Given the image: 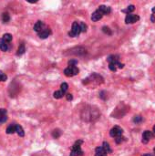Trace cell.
Listing matches in <instances>:
<instances>
[{
  "instance_id": "1",
  "label": "cell",
  "mask_w": 155,
  "mask_h": 156,
  "mask_svg": "<svg viewBox=\"0 0 155 156\" xmlns=\"http://www.w3.org/2000/svg\"><path fill=\"white\" fill-rule=\"evenodd\" d=\"M100 112L98 111L97 109L96 110H93V109H90V110H85L84 111V115H82V119L85 120V121H93L97 120L99 117H100Z\"/></svg>"
},
{
  "instance_id": "2",
  "label": "cell",
  "mask_w": 155,
  "mask_h": 156,
  "mask_svg": "<svg viewBox=\"0 0 155 156\" xmlns=\"http://www.w3.org/2000/svg\"><path fill=\"white\" fill-rule=\"evenodd\" d=\"M103 78L101 77L100 75H99V74H96V73H94V74H92V75L90 76V78L86 79V80H84V81H83V83L84 84H89V83H95V84H101L103 82Z\"/></svg>"
},
{
  "instance_id": "3",
  "label": "cell",
  "mask_w": 155,
  "mask_h": 156,
  "mask_svg": "<svg viewBox=\"0 0 155 156\" xmlns=\"http://www.w3.org/2000/svg\"><path fill=\"white\" fill-rule=\"evenodd\" d=\"M83 143V141L81 140H79L74 143V145L72 146V150H71V152H70L69 156H81L83 154V151L81 150V147L80 145Z\"/></svg>"
},
{
  "instance_id": "4",
  "label": "cell",
  "mask_w": 155,
  "mask_h": 156,
  "mask_svg": "<svg viewBox=\"0 0 155 156\" xmlns=\"http://www.w3.org/2000/svg\"><path fill=\"white\" fill-rule=\"evenodd\" d=\"M81 32V29H80V26L78 22H74L72 24V28H71V31L68 32V35L71 38H75L77 36H79Z\"/></svg>"
},
{
  "instance_id": "5",
  "label": "cell",
  "mask_w": 155,
  "mask_h": 156,
  "mask_svg": "<svg viewBox=\"0 0 155 156\" xmlns=\"http://www.w3.org/2000/svg\"><path fill=\"white\" fill-rule=\"evenodd\" d=\"M123 133V131L122 129L120 128L119 126H115V127H113L110 131V135L113 138H117L119 136H122Z\"/></svg>"
},
{
  "instance_id": "6",
  "label": "cell",
  "mask_w": 155,
  "mask_h": 156,
  "mask_svg": "<svg viewBox=\"0 0 155 156\" xmlns=\"http://www.w3.org/2000/svg\"><path fill=\"white\" fill-rule=\"evenodd\" d=\"M139 19H140L139 16L132 15V14H127L126 18H125V22H126V24H133V23L137 22Z\"/></svg>"
},
{
  "instance_id": "7",
  "label": "cell",
  "mask_w": 155,
  "mask_h": 156,
  "mask_svg": "<svg viewBox=\"0 0 155 156\" xmlns=\"http://www.w3.org/2000/svg\"><path fill=\"white\" fill-rule=\"evenodd\" d=\"M153 137V133L150 131H145L142 134V142L143 143H148L149 141Z\"/></svg>"
},
{
  "instance_id": "8",
  "label": "cell",
  "mask_w": 155,
  "mask_h": 156,
  "mask_svg": "<svg viewBox=\"0 0 155 156\" xmlns=\"http://www.w3.org/2000/svg\"><path fill=\"white\" fill-rule=\"evenodd\" d=\"M102 17H103V14L100 12L99 9H98V10H96L95 12L91 15V20L94 21V22H96V21L100 20V19L102 18Z\"/></svg>"
},
{
  "instance_id": "9",
  "label": "cell",
  "mask_w": 155,
  "mask_h": 156,
  "mask_svg": "<svg viewBox=\"0 0 155 156\" xmlns=\"http://www.w3.org/2000/svg\"><path fill=\"white\" fill-rule=\"evenodd\" d=\"M44 29V23L42 22V21H38V22L36 23L35 26H34V30L36 31V32H41V31Z\"/></svg>"
},
{
  "instance_id": "10",
  "label": "cell",
  "mask_w": 155,
  "mask_h": 156,
  "mask_svg": "<svg viewBox=\"0 0 155 156\" xmlns=\"http://www.w3.org/2000/svg\"><path fill=\"white\" fill-rule=\"evenodd\" d=\"M50 30L48 29V28H44L41 32H39L38 33V36H39V38H48V36L50 35Z\"/></svg>"
},
{
  "instance_id": "11",
  "label": "cell",
  "mask_w": 155,
  "mask_h": 156,
  "mask_svg": "<svg viewBox=\"0 0 155 156\" xmlns=\"http://www.w3.org/2000/svg\"><path fill=\"white\" fill-rule=\"evenodd\" d=\"M107 152L104 151V149L101 147H97L95 150V156H107Z\"/></svg>"
},
{
  "instance_id": "12",
  "label": "cell",
  "mask_w": 155,
  "mask_h": 156,
  "mask_svg": "<svg viewBox=\"0 0 155 156\" xmlns=\"http://www.w3.org/2000/svg\"><path fill=\"white\" fill-rule=\"evenodd\" d=\"M99 10L100 11V12L102 13L103 15H108V14H110V8H109V7H106V6H100V8H99Z\"/></svg>"
},
{
  "instance_id": "13",
  "label": "cell",
  "mask_w": 155,
  "mask_h": 156,
  "mask_svg": "<svg viewBox=\"0 0 155 156\" xmlns=\"http://www.w3.org/2000/svg\"><path fill=\"white\" fill-rule=\"evenodd\" d=\"M0 49L2 51H7L8 49V43L5 42L3 39H0Z\"/></svg>"
},
{
  "instance_id": "14",
  "label": "cell",
  "mask_w": 155,
  "mask_h": 156,
  "mask_svg": "<svg viewBox=\"0 0 155 156\" xmlns=\"http://www.w3.org/2000/svg\"><path fill=\"white\" fill-rule=\"evenodd\" d=\"M16 132L20 136V137H23L25 135V131L23 130V128L20 125H16Z\"/></svg>"
},
{
  "instance_id": "15",
  "label": "cell",
  "mask_w": 155,
  "mask_h": 156,
  "mask_svg": "<svg viewBox=\"0 0 155 156\" xmlns=\"http://www.w3.org/2000/svg\"><path fill=\"white\" fill-rule=\"evenodd\" d=\"M14 132H16V125L15 124H11V125H9L8 128H7V133L12 134V133H14Z\"/></svg>"
},
{
  "instance_id": "16",
  "label": "cell",
  "mask_w": 155,
  "mask_h": 156,
  "mask_svg": "<svg viewBox=\"0 0 155 156\" xmlns=\"http://www.w3.org/2000/svg\"><path fill=\"white\" fill-rule=\"evenodd\" d=\"M12 38H13V37H12V35L11 34H8V33H7V34H5V35L3 36V38H2V39L5 42H7V43H9L10 41L12 40Z\"/></svg>"
},
{
  "instance_id": "17",
  "label": "cell",
  "mask_w": 155,
  "mask_h": 156,
  "mask_svg": "<svg viewBox=\"0 0 155 156\" xmlns=\"http://www.w3.org/2000/svg\"><path fill=\"white\" fill-rule=\"evenodd\" d=\"M102 148L104 149V151H105L107 153H110V152H111V149H110V144L108 143L107 141H104V142H103Z\"/></svg>"
},
{
  "instance_id": "18",
  "label": "cell",
  "mask_w": 155,
  "mask_h": 156,
  "mask_svg": "<svg viewBox=\"0 0 155 156\" xmlns=\"http://www.w3.org/2000/svg\"><path fill=\"white\" fill-rule=\"evenodd\" d=\"M26 51V48H25V45L24 44H21L19 46V48L18 49V52H17V55L18 56H21L22 54H24Z\"/></svg>"
},
{
  "instance_id": "19",
  "label": "cell",
  "mask_w": 155,
  "mask_h": 156,
  "mask_svg": "<svg viewBox=\"0 0 155 156\" xmlns=\"http://www.w3.org/2000/svg\"><path fill=\"white\" fill-rule=\"evenodd\" d=\"M2 20L4 23H8L10 20V16L8 13H3L2 14Z\"/></svg>"
},
{
  "instance_id": "20",
  "label": "cell",
  "mask_w": 155,
  "mask_h": 156,
  "mask_svg": "<svg viewBox=\"0 0 155 156\" xmlns=\"http://www.w3.org/2000/svg\"><path fill=\"white\" fill-rule=\"evenodd\" d=\"M64 92L61 91H55L54 92V94H53V96H54V98L55 99H61L64 96Z\"/></svg>"
},
{
  "instance_id": "21",
  "label": "cell",
  "mask_w": 155,
  "mask_h": 156,
  "mask_svg": "<svg viewBox=\"0 0 155 156\" xmlns=\"http://www.w3.org/2000/svg\"><path fill=\"white\" fill-rule=\"evenodd\" d=\"M60 135H61V131H60V130H54V131H52V136H53V138H55V139H58L60 137Z\"/></svg>"
},
{
  "instance_id": "22",
  "label": "cell",
  "mask_w": 155,
  "mask_h": 156,
  "mask_svg": "<svg viewBox=\"0 0 155 156\" xmlns=\"http://www.w3.org/2000/svg\"><path fill=\"white\" fill-rule=\"evenodd\" d=\"M64 74H65L67 77H72V76H74L72 73V70H71V68H70L69 67L64 69Z\"/></svg>"
},
{
  "instance_id": "23",
  "label": "cell",
  "mask_w": 155,
  "mask_h": 156,
  "mask_svg": "<svg viewBox=\"0 0 155 156\" xmlns=\"http://www.w3.org/2000/svg\"><path fill=\"white\" fill-rule=\"evenodd\" d=\"M133 121L135 122V123H140V122H141L142 121V117L140 115H137L135 116L134 118H133Z\"/></svg>"
},
{
  "instance_id": "24",
  "label": "cell",
  "mask_w": 155,
  "mask_h": 156,
  "mask_svg": "<svg viewBox=\"0 0 155 156\" xmlns=\"http://www.w3.org/2000/svg\"><path fill=\"white\" fill-rule=\"evenodd\" d=\"M134 9H135V7H134L133 5H130V6H129V7H128L126 10H123V12H128V14H130V12L134 11Z\"/></svg>"
},
{
  "instance_id": "25",
  "label": "cell",
  "mask_w": 155,
  "mask_h": 156,
  "mask_svg": "<svg viewBox=\"0 0 155 156\" xmlns=\"http://www.w3.org/2000/svg\"><path fill=\"white\" fill-rule=\"evenodd\" d=\"M60 88H61V91H63V92L65 93L66 91H68V84H67V83H65V82H64V83L61 84V86H60Z\"/></svg>"
},
{
  "instance_id": "26",
  "label": "cell",
  "mask_w": 155,
  "mask_h": 156,
  "mask_svg": "<svg viewBox=\"0 0 155 156\" xmlns=\"http://www.w3.org/2000/svg\"><path fill=\"white\" fill-rule=\"evenodd\" d=\"M102 31L104 33H106V34H108V35H111V34H112V32H111V30L110 29V28H108V27H103Z\"/></svg>"
},
{
  "instance_id": "27",
  "label": "cell",
  "mask_w": 155,
  "mask_h": 156,
  "mask_svg": "<svg viewBox=\"0 0 155 156\" xmlns=\"http://www.w3.org/2000/svg\"><path fill=\"white\" fill-rule=\"evenodd\" d=\"M80 29H81V32H86L87 31V26H86V24H84V23H80Z\"/></svg>"
},
{
  "instance_id": "28",
  "label": "cell",
  "mask_w": 155,
  "mask_h": 156,
  "mask_svg": "<svg viewBox=\"0 0 155 156\" xmlns=\"http://www.w3.org/2000/svg\"><path fill=\"white\" fill-rule=\"evenodd\" d=\"M124 140H125V138L122 137V136H119V137L115 138V141L117 142V143H120V142H122Z\"/></svg>"
},
{
  "instance_id": "29",
  "label": "cell",
  "mask_w": 155,
  "mask_h": 156,
  "mask_svg": "<svg viewBox=\"0 0 155 156\" xmlns=\"http://www.w3.org/2000/svg\"><path fill=\"white\" fill-rule=\"evenodd\" d=\"M70 68H71V70H72V73L73 75H77L78 73H79V68H77V67H69Z\"/></svg>"
},
{
  "instance_id": "30",
  "label": "cell",
  "mask_w": 155,
  "mask_h": 156,
  "mask_svg": "<svg viewBox=\"0 0 155 156\" xmlns=\"http://www.w3.org/2000/svg\"><path fill=\"white\" fill-rule=\"evenodd\" d=\"M78 64V61L77 60H69L68 61V65L69 67H76V65Z\"/></svg>"
},
{
  "instance_id": "31",
  "label": "cell",
  "mask_w": 155,
  "mask_h": 156,
  "mask_svg": "<svg viewBox=\"0 0 155 156\" xmlns=\"http://www.w3.org/2000/svg\"><path fill=\"white\" fill-rule=\"evenodd\" d=\"M109 68H110L111 71H116V69H117V68H116V65H114V64H111V63H110V64H109Z\"/></svg>"
},
{
  "instance_id": "32",
  "label": "cell",
  "mask_w": 155,
  "mask_h": 156,
  "mask_svg": "<svg viewBox=\"0 0 155 156\" xmlns=\"http://www.w3.org/2000/svg\"><path fill=\"white\" fill-rule=\"evenodd\" d=\"M7 115V110L6 109H0V117Z\"/></svg>"
},
{
  "instance_id": "33",
  "label": "cell",
  "mask_w": 155,
  "mask_h": 156,
  "mask_svg": "<svg viewBox=\"0 0 155 156\" xmlns=\"http://www.w3.org/2000/svg\"><path fill=\"white\" fill-rule=\"evenodd\" d=\"M7 120H8V116H7V115L0 117V123H3V122L7 121Z\"/></svg>"
},
{
  "instance_id": "34",
  "label": "cell",
  "mask_w": 155,
  "mask_h": 156,
  "mask_svg": "<svg viewBox=\"0 0 155 156\" xmlns=\"http://www.w3.org/2000/svg\"><path fill=\"white\" fill-rule=\"evenodd\" d=\"M66 98H67L68 101H71V100L73 99V96H72V94L68 93V94H66Z\"/></svg>"
},
{
  "instance_id": "35",
  "label": "cell",
  "mask_w": 155,
  "mask_h": 156,
  "mask_svg": "<svg viewBox=\"0 0 155 156\" xmlns=\"http://www.w3.org/2000/svg\"><path fill=\"white\" fill-rule=\"evenodd\" d=\"M104 94H105V91H101V92L100 93V97L102 99V100H105L106 99V96L104 95Z\"/></svg>"
},
{
  "instance_id": "36",
  "label": "cell",
  "mask_w": 155,
  "mask_h": 156,
  "mask_svg": "<svg viewBox=\"0 0 155 156\" xmlns=\"http://www.w3.org/2000/svg\"><path fill=\"white\" fill-rule=\"evenodd\" d=\"M150 20H151V22H155V17L153 15L150 16Z\"/></svg>"
},
{
  "instance_id": "37",
  "label": "cell",
  "mask_w": 155,
  "mask_h": 156,
  "mask_svg": "<svg viewBox=\"0 0 155 156\" xmlns=\"http://www.w3.org/2000/svg\"><path fill=\"white\" fill-rule=\"evenodd\" d=\"M151 10H152L153 14H155V7H154V8H152V9H151Z\"/></svg>"
},
{
  "instance_id": "38",
  "label": "cell",
  "mask_w": 155,
  "mask_h": 156,
  "mask_svg": "<svg viewBox=\"0 0 155 156\" xmlns=\"http://www.w3.org/2000/svg\"><path fill=\"white\" fill-rule=\"evenodd\" d=\"M143 156H153L152 154H144Z\"/></svg>"
},
{
  "instance_id": "39",
  "label": "cell",
  "mask_w": 155,
  "mask_h": 156,
  "mask_svg": "<svg viewBox=\"0 0 155 156\" xmlns=\"http://www.w3.org/2000/svg\"><path fill=\"white\" fill-rule=\"evenodd\" d=\"M2 75H3V73L0 72V81H1V77H2Z\"/></svg>"
},
{
  "instance_id": "40",
  "label": "cell",
  "mask_w": 155,
  "mask_h": 156,
  "mask_svg": "<svg viewBox=\"0 0 155 156\" xmlns=\"http://www.w3.org/2000/svg\"><path fill=\"white\" fill-rule=\"evenodd\" d=\"M153 132H154V134H155V125H154V127H153Z\"/></svg>"
},
{
  "instance_id": "41",
  "label": "cell",
  "mask_w": 155,
  "mask_h": 156,
  "mask_svg": "<svg viewBox=\"0 0 155 156\" xmlns=\"http://www.w3.org/2000/svg\"><path fill=\"white\" fill-rule=\"evenodd\" d=\"M154 152H155V148H154Z\"/></svg>"
}]
</instances>
